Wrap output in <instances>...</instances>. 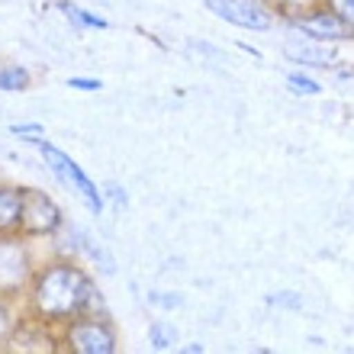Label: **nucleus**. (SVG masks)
<instances>
[{
  "label": "nucleus",
  "mask_w": 354,
  "mask_h": 354,
  "mask_svg": "<svg viewBox=\"0 0 354 354\" xmlns=\"http://www.w3.org/2000/svg\"><path fill=\"white\" fill-rule=\"evenodd\" d=\"M93 299H97V290L84 277V270L68 268V264H55V268L42 270L36 280V293H32V303L46 319L77 316Z\"/></svg>",
  "instance_id": "f257e3e1"
},
{
  "label": "nucleus",
  "mask_w": 354,
  "mask_h": 354,
  "mask_svg": "<svg viewBox=\"0 0 354 354\" xmlns=\"http://www.w3.org/2000/svg\"><path fill=\"white\" fill-rule=\"evenodd\" d=\"M39 149H42V155H46V161H48V168L55 171L65 184H71L77 190V194L84 196V203L91 206L93 213H100L103 209V200H100V190L93 187V180H87V174L81 168H77L75 161L68 158L65 151H58L55 145H48V142H39Z\"/></svg>",
  "instance_id": "f03ea898"
},
{
  "label": "nucleus",
  "mask_w": 354,
  "mask_h": 354,
  "mask_svg": "<svg viewBox=\"0 0 354 354\" xmlns=\"http://www.w3.org/2000/svg\"><path fill=\"white\" fill-rule=\"evenodd\" d=\"M206 7L213 10L219 19L232 23V26H242V29L274 26V17H270V10L264 7L261 0H206Z\"/></svg>",
  "instance_id": "7ed1b4c3"
},
{
  "label": "nucleus",
  "mask_w": 354,
  "mask_h": 354,
  "mask_svg": "<svg viewBox=\"0 0 354 354\" xmlns=\"http://www.w3.org/2000/svg\"><path fill=\"white\" fill-rule=\"evenodd\" d=\"M293 26H297L299 32H306L309 39H319V42H342V39L354 36V26L338 10H316V13L297 17Z\"/></svg>",
  "instance_id": "20e7f679"
},
{
  "label": "nucleus",
  "mask_w": 354,
  "mask_h": 354,
  "mask_svg": "<svg viewBox=\"0 0 354 354\" xmlns=\"http://www.w3.org/2000/svg\"><path fill=\"white\" fill-rule=\"evenodd\" d=\"M58 223H62V213H58V206L52 203L46 194L23 190V216H19L23 232L46 235V232H52V229H58Z\"/></svg>",
  "instance_id": "39448f33"
},
{
  "label": "nucleus",
  "mask_w": 354,
  "mask_h": 354,
  "mask_svg": "<svg viewBox=\"0 0 354 354\" xmlns=\"http://www.w3.org/2000/svg\"><path fill=\"white\" fill-rule=\"evenodd\" d=\"M68 342L77 354H113L116 351V338L103 322H93V319H81L68 328Z\"/></svg>",
  "instance_id": "423d86ee"
},
{
  "label": "nucleus",
  "mask_w": 354,
  "mask_h": 354,
  "mask_svg": "<svg viewBox=\"0 0 354 354\" xmlns=\"http://www.w3.org/2000/svg\"><path fill=\"white\" fill-rule=\"evenodd\" d=\"M283 52H287L293 62H299V65H309V68H332L338 62L335 48H328L326 42H319V39H290L287 46H283Z\"/></svg>",
  "instance_id": "0eeeda50"
},
{
  "label": "nucleus",
  "mask_w": 354,
  "mask_h": 354,
  "mask_svg": "<svg viewBox=\"0 0 354 354\" xmlns=\"http://www.w3.org/2000/svg\"><path fill=\"white\" fill-rule=\"evenodd\" d=\"M26 254L17 242H0V290H17L26 280Z\"/></svg>",
  "instance_id": "6e6552de"
},
{
  "label": "nucleus",
  "mask_w": 354,
  "mask_h": 354,
  "mask_svg": "<svg viewBox=\"0 0 354 354\" xmlns=\"http://www.w3.org/2000/svg\"><path fill=\"white\" fill-rule=\"evenodd\" d=\"M19 216H23V190H10L0 187V235L17 229Z\"/></svg>",
  "instance_id": "1a4fd4ad"
},
{
  "label": "nucleus",
  "mask_w": 354,
  "mask_h": 354,
  "mask_svg": "<svg viewBox=\"0 0 354 354\" xmlns=\"http://www.w3.org/2000/svg\"><path fill=\"white\" fill-rule=\"evenodd\" d=\"M29 87V75L23 68H7V71H0V91H23Z\"/></svg>",
  "instance_id": "9d476101"
},
{
  "label": "nucleus",
  "mask_w": 354,
  "mask_h": 354,
  "mask_svg": "<svg viewBox=\"0 0 354 354\" xmlns=\"http://www.w3.org/2000/svg\"><path fill=\"white\" fill-rule=\"evenodd\" d=\"M62 10H65L71 19H77L81 26H97V29H106V19L100 17H91V13H84L81 7H75V3H62Z\"/></svg>",
  "instance_id": "9b49d317"
},
{
  "label": "nucleus",
  "mask_w": 354,
  "mask_h": 354,
  "mask_svg": "<svg viewBox=\"0 0 354 354\" xmlns=\"http://www.w3.org/2000/svg\"><path fill=\"white\" fill-rule=\"evenodd\" d=\"M149 335H151V348H158V351H165V348L174 345V328L161 326V322H155V326H151Z\"/></svg>",
  "instance_id": "f8f14e48"
},
{
  "label": "nucleus",
  "mask_w": 354,
  "mask_h": 354,
  "mask_svg": "<svg viewBox=\"0 0 354 354\" xmlns=\"http://www.w3.org/2000/svg\"><path fill=\"white\" fill-rule=\"evenodd\" d=\"M287 84H290V91H293V93H306V97L319 93V84H316V81H309V77H303V75H290Z\"/></svg>",
  "instance_id": "ddd939ff"
},
{
  "label": "nucleus",
  "mask_w": 354,
  "mask_h": 354,
  "mask_svg": "<svg viewBox=\"0 0 354 354\" xmlns=\"http://www.w3.org/2000/svg\"><path fill=\"white\" fill-rule=\"evenodd\" d=\"M332 10H338V13L354 26V0H332Z\"/></svg>",
  "instance_id": "4468645a"
},
{
  "label": "nucleus",
  "mask_w": 354,
  "mask_h": 354,
  "mask_svg": "<svg viewBox=\"0 0 354 354\" xmlns=\"http://www.w3.org/2000/svg\"><path fill=\"white\" fill-rule=\"evenodd\" d=\"M10 132H13V136H42V126H36V122H23V126H10Z\"/></svg>",
  "instance_id": "2eb2a0df"
},
{
  "label": "nucleus",
  "mask_w": 354,
  "mask_h": 354,
  "mask_svg": "<svg viewBox=\"0 0 354 354\" xmlns=\"http://www.w3.org/2000/svg\"><path fill=\"white\" fill-rule=\"evenodd\" d=\"M68 84H71V87H77V91H97V87H103L100 81H84V77H71Z\"/></svg>",
  "instance_id": "dca6fc26"
},
{
  "label": "nucleus",
  "mask_w": 354,
  "mask_h": 354,
  "mask_svg": "<svg viewBox=\"0 0 354 354\" xmlns=\"http://www.w3.org/2000/svg\"><path fill=\"white\" fill-rule=\"evenodd\" d=\"M268 303H277V306H299V297H290V293H280V297H270Z\"/></svg>",
  "instance_id": "f3484780"
},
{
  "label": "nucleus",
  "mask_w": 354,
  "mask_h": 354,
  "mask_svg": "<svg viewBox=\"0 0 354 354\" xmlns=\"http://www.w3.org/2000/svg\"><path fill=\"white\" fill-rule=\"evenodd\" d=\"M7 332H10V319H7V313L0 309V338L7 335Z\"/></svg>",
  "instance_id": "a211bd4d"
}]
</instances>
